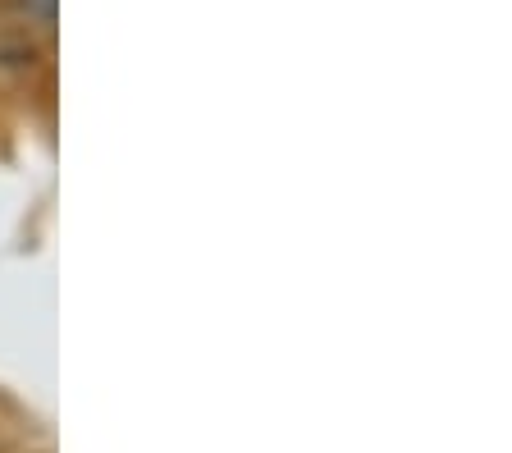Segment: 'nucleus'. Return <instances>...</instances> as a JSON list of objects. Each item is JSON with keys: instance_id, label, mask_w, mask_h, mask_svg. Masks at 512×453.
<instances>
[{"instance_id": "obj_1", "label": "nucleus", "mask_w": 512, "mask_h": 453, "mask_svg": "<svg viewBox=\"0 0 512 453\" xmlns=\"http://www.w3.org/2000/svg\"><path fill=\"white\" fill-rule=\"evenodd\" d=\"M55 5H60V0H19V10L28 14L32 23H42V28L55 23Z\"/></svg>"}]
</instances>
